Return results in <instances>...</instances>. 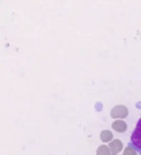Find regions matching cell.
Segmentation results:
<instances>
[{
    "label": "cell",
    "instance_id": "5b68a950",
    "mask_svg": "<svg viewBox=\"0 0 141 155\" xmlns=\"http://www.w3.org/2000/svg\"><path fill=\"white\" fill-rule=\"evenodd\" d=\"M100 138L104 143H107L113 138L112 132L108 130H104L100 134Z\"/></svg>",
    "mask_w": 141,
    "mask_h": 155
},
{
    "label": "cell",
    "instance_id": "7a4b0ae2",
    "mask_svg": "<svg viewBox=\"0 0 141 155\" xmlns=\"http://www.w3.org/2000/svg\"><path fill=\"white\" fill-rule=\"evenodd\" d=\"M128 114L127 107L122 105H117L114 107L111 112L112 118H125Z\"/></svg>",
    "mask_w": 141,
    "mask_h": 155
},
{
    "label": "cell",
    "instance_id": "3957f363",
    "mask_svg": "<svg viewBox=\"0 0 141 155\" xmlns=\"http://www.w3.org/2000/svg\"><path fill=\"white\" fill-rule=\"evenodd\" d=\"M109 146L111 149L113 155H116V154L120 152L122 149V144L120 141L117 139L115 140L112 141V143H110Z\"/></svg>",
    "mask_w": 141,
    "mask_h": 155
},
{
    "label": "cell",
    "instance_id": "277c9868",
    "mask_svg": "<svg viewBox=\"0 0 141 155\" xmlns=\"http://www.w3.org/2000/svg\"><path fill=\"white\" fill-rule=\"evenodd\" d=\"M112 128L117 132H123L126 130L127 125L124 122L121 120H117L112 124Z\"/></svg>",
    "mask_w": 141,
    "mask_h": 155
},
{
    "label": "cell",
    "instance_id": "6da1fadb",
    "mask_svg": "<svg viewBox=\"0 0 141 155\" xmlns=\"http://www.w3.org/2000/svg\"><path fill=\"white\" fill-rule=\"evenodd\" d=\"M129 145L141 155V117L132 132Z\"/></svg>",
    "mask_w": 141,
    "mask_h": 155
},
{
    "label": "cell",
    "instance_id": "8992f818",
    "mask_svg": "<svg viewBox=\"0 0 141 155\" xmlns=\"http://www.w3.org/2000/svg\"><path fill=\"white\" fill-rule=\"evenodd\" d=\"M96 154L97 155H111V152L107 146L101 145L97 149Z\"/></svg>",
    "mask_w": 141,
    "mask_h": 155
}]
</instances>
